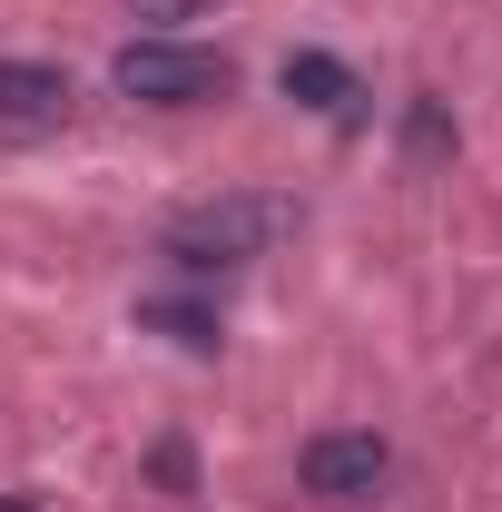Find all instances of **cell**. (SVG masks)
Here are the masks:
<instances>
[{
    "instance_id": "obj_1",
    "label": "cell",
    "mask_w": 502,
    "mask_h": 512,
    "mask_svg": "<svg viewBox=\"0 0 502 512\" xmlns=\"http://www.w3.org/2000/svg\"><path fill=\"white\" fill-rule=\"evenodd\" d=\"M286 227H296V207H286V197H207V207H188V217L168 227V256H178L188 276H217V266L266 256Z\"/></svg>"
},
{
    "instance_id": "obj_4",
    "label": "cell",
    "mask_w": 502,
    "mask_h": 512,
    "mask_svg": "<svg viewBox=\"0 0 502 512\" xmlns=\"http://www.w3.org/2000/svg\"><path fill=\"white\" fill-rule=\"evenodd\" d=\"M69 109H79L69 69H50V60H0V138H50V128H69Z\"/></svg>"
},
{
    "instance_id": "obj_8",
    "label": "cell",
    "mask_w": 502,
    "mask_h": 512,
    "mask_svg": "<svg viewBox=\"0 0 502 512\" xmlns=\"http://www.w3.org/2000/svg\"><path fill=\"white\" fill-rule=\"evenodd\" d=\"M0 512H30V503H0Z\"/></svg>"
},
{
    "instance_id": "obj_5",
    "label": "cell",
    "mask_w": 502,
    "mask_h": 512,
    "mask_svg": "<svg viewBox=\"0 0 502 512\" xmlns=\"http://www.w3.org/2000/svg\"><path fill=\"white\" fill-rule=\"evenodd\" d=\"M276 79H286V99H296V109H315V119H355V99H365V89H355V69L325 60V50H286V69H276Z\"/></svg>"
},
{
    "instance_id": "obj_7",
    "label": "cell",
    "mask_w": 502,
    "mask_h": 512,
    "mask_svg": "<svg viewBox=\"0 0 502 512\" xmlns=\"http://www.w3.org/2000/svg\"><path fill=\"white\" fill-rule=\"evenodd\" d=\"M207 0H138V20H197Z\"/></svg>"
},
{
    "instance_id": "obj_6",
    "label": "cell",
    "mask_w": 502,
    "mask_h": 512,
    "mask_svg": "<svg viewBox=\"0 0 502 512\" xmlns=\"http://www.w3.org/2000/svg\"><path fill=\"white\" fill-rule=\"evenodd\" d=\"M138 325H168V335H178V345H197V355L217 345V316H207V306H188V296H148V306H138Z\"/></svg>"
},
{
    "instance_id": "obj_2",
    "label": "cell",
    "mask_w": 502,
    "mask_h": 512,
    "mask_svg": "<svg viewBox=\"0 0 502 512\" xmlns=\"http://www.w3.org/2000/svg\"><path fill=\"white\" fill-rule=\"evenodd\" d=\"M109 79H119V99H138V109H207V99L237 89V69L217 60V50H188V40H128L119 60H109Z\"/></svg>"
},
{
    "instance_id": "obj_3",
    "label": "cell",
    "mask_w": 502,
    "mask_h": 512,
    "mask_svg": "<svg viewBox=\"0 0 502 512\" xmlns=\"http://www.w3.org/2000/svg\"><path fill=\"white\" fill-rule=\"evenodd\" d=\"M296 483H306L315 503H375L384 483H394V444L384 434H315L296 453Z\"/></svg>"
}]
</instances>
